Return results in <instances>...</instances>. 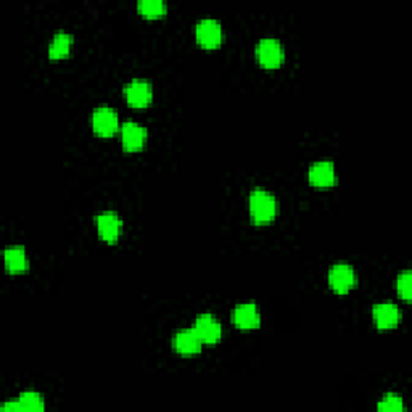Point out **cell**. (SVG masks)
<instances>
[{"label": "cell", "instance_id": "3", "mask_svg": "<svg viewBox=\"0 0 412 412\" xmlns=\"http://www.w3.org/2000/svg\"><path fill=\"white\" fill-rule=\"evenodd\" d=\"M195 36L203 47H216L222 39V27L219 21L215 20V18H203V20L197 23Z\"/></svg>", "mask_w": 412, "mask_h": 412}, {"label": "cell", "instance_id": "18", "mask_svg": "<svg viewBox=\"0 0 412 412\" xmlns=\"http://www.w3.org/2000/svg\"><path fill=\"white\" fill-rule=\"evenodd\" d=\"M377 409L387 411V412H396V411L404 409V404H402L401 396L393 395V393H388V395L383 396V400L378 402Z\"/></svg>", "mask_w": 412, "mask_h": 412}, {"label": "cell", "instance_id": "19", "mask_svg": "<svg viewBox=\"0 0 412 412\" xmlns=\"http://www.w3.org/2000/svg\"><path fill=\"white\" fill-rule=\"evenodd\" d=\"M396 287H398V291H400V295L402 296V298H404V300L411 298V293H412L411 271H404V272H401L400 276H398Z\"/></svg>", "mask_w": 412, "mask_h": 412}, {"label": "cell", "instance_id": "13", "mask_svg": "<svg viewBox=\"0 0 412 412\" xmlns=\"http://www.w3.org/2000/svg\"><path fill=\"white\" fill-rule=\"evenodd\" d=\"M400 309L395 303H378L374 306V319H376L377 327L390 328L395 327L400 321Z\"/></svg>", "mask_w": 412, "mask_h": 412}, {"label": "cell", "instance_id": "1", "mask_svg": "<svg viewBox=\"0 0 412 412\" xmlns=\"http://www.w3.org/2000/svg\"><path fill=\"white\" fill-rule=\"evenodd\" d=\"M277 202L276 197L263 189H256L250 193V213L258 222H267L276 216Z\"/></svg>", "mask_w": 412, "mask_h": 412}, {"label": "cell", "instance_id": "7", "mask_svg": "<svg viewBox=\"0 0 412 412\" xmlns=\"http://www.w3.org/2000/svg\"><path fill=\"white\" fill-rule=\"evenodd\" d=\"M97 229H99L100 237L106 242H113L119 237L123 229V221L113 211H105L97 216Z\"/></svg>", "mask_w": 412, "mask_h": 412}, {"label": "cell", "instance_id": "4", "mask_svg": "<svg viewBox=\"0 0 412 412\" xmlns=\"http://www.w3.org/2000/svg\"><path fill=\"white\" fill-rule=\"evenodd\" d=\"M92 126L99 136H111L118 129V114L110 106H99L92 113Z\"/></svg>", "mask_w": 412, "mask_h": 412}, {"label": "cell", "instance_id": "14", "mask_svg": "<svg viewBox=\"0 0 412 412\" xmlns=\"http://www.w3.org/2000/svg\"><path fill=\"white\" fill-rule=\"evenodd\" d=\"M5 266L10 272H23L27 269V256L23 247H12L7 248L3 253Z\"/></svg>", "mask_w": 412, "mask_h": 412}, {"label": "cell", "instance_id": "9", "mask_svg": "<svg viewBox=\"0 0 412 412\" xmlns=\"http://www.w3.org/2000/svg\"><path fill=\"white\" fill-rule=\"evenodd\" d=\"M121 138L126 150H138L147 141V129L136 121H126L121 128Z\"/></svg>", "mask_w": 412, "mask_h": 412}, {"label": "cell", "instance_id": "12", "mask_svg": "<svg viewBox=\"0 0 412 412\" xmlns=\"http://www.w3.org/2000/svg\"><path fill=\"white\" fill-rule=\"evenodd\" d=\"M234 322L240 328H253L259 326V309L254 303L237 304L234 309Z\"/></svg>", "mask_w": 412, "mask_h": 412}, {"label": "cell", "instance_id": "17", "mask_svg": "<svg viewBox=\"0 0 412 412\" xmlns=\"http://www.w3.org/2000/svg\"><path fill=\"white\" fill-rule=\"evenodd\" d=\"M165 2L163 0H141L138 2V10H141L145 16H160L165 12Z\"/></svg>", "mask_w": 412, "mask_h": 412}, {"label": "cell", "instance_id": "5", "mask_svg": "<svg viewBox=\"0 0 412 412\" xmlns=\"http://www.w3.org/2000/svg\"><path fill=\"white\" fill-rule=\"evenodd\" d=\"M356 282L354 269L346 263H337L328 271V284L339 293H346Z\"/></svg>", "mask_w": 412, "mask_h": 412}, {"label": "cell", "instance_id": "6", "mask_svg": "<svg viewBox=\"0 0 412 412\" xmlns=\"http://www.w3.org/2000/svg\"><path fill=\"white\" fill-rule=\"evenodd\" d=\"M193 328L198 333L203 343H216L221 339V324L211 314H200L195 319Z\"/></svg>", "mask_w": 412, "mask_h": 412}, {"label": "cell", "instance_id": "16", "mask_svg": "<svg viewBox=\"0 0 412 412\" xmlns=\"http://www.w3.org/2000/svg\"><path fill=\"white\" fill-rule=\"evenodd\" d=\"M23 411H31V412H43L45 409L44 398L36 391H25L21 393V396L18 398Z\"/></svg>", "mask_w": 412, "mask_h": 412}, {"label": "cell", "instance_id": "10", "mask_svg": "<svg viewBox=\"0 0 412 412\" xmlns=\"http://www.w3.org/2000/svg\"><path fill=\"white\" fill-rule=\"evenodd\" d=\"M308 178L311 180V184L317 185V187H328L335 182V166L332 161L322 160L317 161L309 169Z\"/></svg>", "mask_w": 412, "mask_h": 412}, {"label": "cell", "instance_id": "15", "mask_svg": "<svg viewBox=\"0 0 412 412\" xmlns=\"http://www.w3.org/2000/svg\"><path fill=\"white\" fill-rule=\"evenodd\" d=\"M73 44V37L68 34V32L60 31L57 34L53 36L52 44H50L49 47V55L50 58H63L66 57L69 49H71Z\"/></svg>", "mask_w": 412, "mask_h": 412}, {"label": "cell", "instance_id": "2", "mask_svg": "<svg viewBox=\"0 0 412 412\" xmlns=\"http://www.w3.org/2000/svg\"><path fill=\"white\" fill-rule=\"evenodd\" d=\"M256 55L263 66L276 68L279 66L282 58H284V50H282L279 40L272 39V37H266V39H261L258 43Z\"/></svg>", "mask_w": 412, "mask_h": 412}, {"label": "cell", "instance_id": "20", "mask_svg": "<svg viewBox=\"0 0 412 412\" xmlns=\"http://www.w3.org/2000/svg\"><path fill=\"white\" fill-rule=\"evenodd\" d=\"M2 411H5V412H20V411H23V407H21V404H20V401H8V402H5V404L2 406Z\"/></svg>", "mask_w": 412, "mask_h": 412}, {"label": "cell", "instance_id": "11", "mask_svg": "<svg viewBox=\"0 0 412 412\" xmlns=\"http://www.w3.org/2000/svg\"><path fill=\"white\" fill-rule=\"evenodd\" d=\"M203 341L198 333L195 332V328H184L175 333L174 337V348L182 354H193L198 353L202 350Z\"/></svg>", "mask_w": 412, "mask_h": 412}, {"label": "cell", "instance_id": "8", "mask_svg": "<svg viewBox=\"0 0 412 412\" xmlns=\"http://www.w3.org/2000/svg\"><path fill=\"white\" fill-rule=\"evenodd\" d=\"M124 94L126 99L132 106L142 108L147 106L152 100V86L145 80H132L129 84L124 87Z\"/></svg>", "mask_w": 412, "mask_h": 412}]
</instances>
